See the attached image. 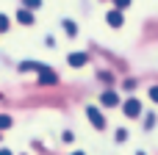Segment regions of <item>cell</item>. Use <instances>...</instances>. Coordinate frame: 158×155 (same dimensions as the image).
<instances>
[{"label": "cell", "instance_id": "cell-1", "mask_svg": "<svg viewBox=\"0 0 158 155\" xmlns=\"http://www.w3.org/2000/svg\"><path fill=\"white\" fill-rule=\"evenodd\" d=\"M86 119H89V125H92L94 130H106V125H108L106 116H103V111H100L97 105H89V108H86Z\"/></svg>", "mask_w": 158, "mask_h": 155}, {"label": "cell", "instance_id": "cell-2", "mask_svg": "<svg viewBox=\"0 0 158 155\" xmlns=\"http://www.w3.org/2000/svg\"><path fill=\"white\" fill-rule=\"evenodd\" d=\"M122 114H125L128 119H139V116H142V103H139L136 97H128V100L122 103Z\"/></svg>", "mask_w": 158, "mask_h": 155}, {"label": "cell", "instance_id": "cell-3", "mask_svg": "<svg viewBox=\"0 0 158 155\" xmlns=\"http://www.w3.org/2000/svg\"><path fill=\"white\" fill-rule=\"evenodd\" d=\"M67 64L75 67V69H81V67L89 64V53H69V55H67Z\"/></svg>", "mask_w": 158, "mask_h": 155}, {"label": "cell", "instance_id": "cell-4", "mask_svg": "<svg viewBox=\"0 0 158 155\" xmlns=\"http://www.w3.org/2000/svg\"><path fill=\"white\" fill-rule=\"evenodd\" d=\"M100 103H103V108H117V105H119V94L111 92V89H106V92L100 94Z\"/></svg>", "mask_w": 158, "mask_h": 155}, {"label": "cell", "instance_id": "cell-5", "mask_svg": "<svg viewBox=\"0 0 158 155\" xmlns=\"http://www.w3.org/2000/svg\"><path fill=\"white\" fill-rule=\"evenodd\" d=\"M106 22H108L111 28H122V22H125V17H122V11H119V8H111V11L106 14Z\"/></svg>", "mask_w": 158, "mask_h": 155}, {"label": "cell", "instance_id": "cell-6", "mask_svg": "<svg viewBox=\"0 0 158 155\" xmlns=\"http://www.w3.org/2000/svg\"><path fill=\"white\" fill-rule=\"evenodd\" d=\"M39 83H42V86H56V83H58V75L47 67V69H42V72H39Z\"/></svg>", "mask_w": 158, "mask_h": 155}, {"label": "cell", "instance_id": "cell-7", "mask_svg": "<svg viewBox=\"0 0 158 155\" xmlns=\"http://www.w3.org/2000/svg\"><path fill=\"white\" fill-rule=\"evenodd\" d=\"M19 69H22V72H42V69H47V64H39V61H19Z\"/></svg>", "mask_w": 158, "mask_h": 155}, {"label": "cell", "instance_id": "cell-8", "mask_svg": "<svg viewBox=\"0 0 158 155\" xmlns=\"http://www.w3.org/2000/svg\"><path fill=\"white\" fill-rule=\"evenodd\" d=\"M17 22H19V25H33V14H31V8H22V6H19V11H17Z\"/></svg>", "mask_w": 158, "mask_h": 155}, {"label": "cell", "instance_id": "cell-9", "mask_svg": "<svg viewBox=\"0 0 158 155\" xmlns=\"http://www.w3.org/2000/svg\"><path fill=\"white\" fill-rule=\"evenodd\" d=\"M61 28H64V33H67V36H75V33H78V25H75L72 19H64V22H61Z\"/></svg>", "mask_w": 158, "mask_h": 155}, {"label": "cell", "instance_id": "cell-10", "mask_svg": "<svg viewBox=\"0 0 158 155\" xmlns=\"http://www.w3.org/2000/svg\"><path fill=\"white\" fill-rule=\"evenodd\" d=\"M156 114H147V116H144V130H153V128H156Z\"/></svg>", "mask_w": 158, "mask_h": 155}, {"label": "cell", "instance_id": "cell-11", "mask_svg": "<svg viewBox=\"0 0 158 155\" xmlns=\"http://www.w3.org/2000/svg\"><path fill=\"white\" fill-rule=\"evenodd\" d=\"M42 6V0H22V8H31V11H36Z\"/></svg>", "mask_w": 158, "mask_h": 155}, {"label": "cell", "instance_id": "cell-12", "mask_svg": "<svg viewBox=\"0 0 158 155\" xmlns=\"http://www.w3.org/2000/svg\"><path fill=\"white\" fill-rule=\"evenodd\" d=\"M8 128H11V116L0 114V130H8Z\"/></svg>", "mask_w": 158, "mask_h": 155}, {"label": "cell", "instance_id": "cell-13", "mask_svg": "<svg viewBox=\"0 0 158 155\" xmlns=\"http://www.w3.org/2000/svg\"><path fill=\"white\" fill-rule=\"evenodd\" d=\"M61 141H67V144L75 141V133H72V130H64V133H61Z\"/></svg>", "mask_w": 158, "mask_h": 155}, {"label": "cell", "instance_id": "cell-14", "mask_svg": "<svg viewBox=\"0 0 158 155\" xmlns=\"http://www.w3.org/2000/svg\"><path fill=\"white\" fill-rule=\"evenodd\" d=\"M114 139H117V144H122V141H125V139H128V130H122V128H119V130H117V136H114Z\"/></svg>", "mask_w": 158, "mask_h": 155}, {"label": "cell", "instance_id": "cell-15", "mask_svg": "<svg viewBox=\"0 0 158 155\" xmlns=\"http://www.w3.org/2000/svg\"><path fill=\"white\" fill-rule=\"evenodd\" d=\"M6 31H8V17L0 14V33H6Z\"/></svg>", "mask_w": 158, "mask_h": 155}, {"label": "cell", "instance_id": "cell-16", "mask_svg": "<svg viewBox=\"0 0 158 155\" xmlns=\"http://www.w3.org/2000/svg\"><path fill=\"white\" fill-rule=\"evenodd\" d=\"M147 97H150L153 103H158V86H150V92H147Z\"/></svg>", "mask_w": 158, "mask_h": 155}, {"label": "cell", "instance_id": "cell-17", "mask_svg": "<svg viewBox=\"0 0 158 155\" xmlns=\"http://www.w3.org/2000/svg\"><path fill=\"white\" fill-rule=\"evenodd\" d=\"M122 89H125V92H131V89H136V80H133V78H128V80L122 83Z\"/></svg>", "mask_w": 158, "mask_h": 155}, {"label": "cell", "instance_id": "cell-18", "mask_svg": "<svg viewBox=\"0 0 158 155\" xmlns=\"http://www.w3.org/2000/svg\"><path fill=\"white\" fill-rule=\"evenodd\" d=\"M114 6L122 11V8H128V6H131V0H114Z\"/></svg>", "mask_w": 158, "mask_h": 155}, {"label": "cell", "instance_id": "cell-19", "mask_svg": "<svg viewBox=\"0 0 158 155\" xmlns=\"http://www.w3.org/2000/svg\"><path fill=\"white\" fill-rule=\"evenodd\" d=\"M0 155H11V150H6V147H0Z\"/></svg>", "mask_w": 158, "mask_h": 155}, {"label": "cell", "instance_id": "cell-20", "mask_svg": "<svg viewBox=\"0 0 158 155\" xmlns=\"http://www.w3.org/2000/svg\"><path fill=\"white\" fill-rule=\"evenodd\" d=\"M72 155H86V153H72Z\"/></svg>", "mask_w": 158, "mask_h": 155}, {"label": "cell", "instance_id": "cell-21", "mask_svg": "<svg viewBox=\"0 0 158 155\" xmlns=\"http://www.w3.org/2000/svg\"><path fill=\"white\" fill-rule=\"evenodd\" d=\"M136 155H144V153H136Z\"/></svg>", "mask_w": 158, "mask_h": 155}]
</instances>
